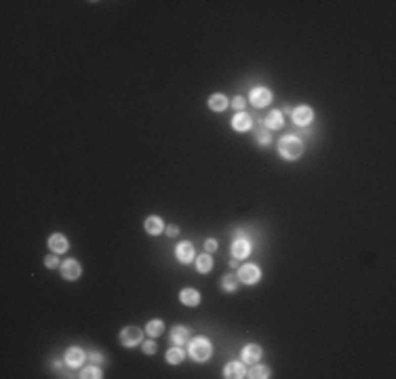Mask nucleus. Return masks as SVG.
Here are the masks:
<instances>
[{
	"mask_svg": "<svg viewBox=\"0 0 396 379\" xmlns=\"http://www.w3.org/2000/svg\"><path fill=\"white\" fill-rule=\"evenodd\" d=\"M278 154L285 160H299L303 154V143L295 135H287L283 139H278Z\"/></svg>",
	"mask_w": 396,
	"mask_h": 379,
	"instance_id": "obj_1",
	"label": "nucleus"
},
{
	"mask_svg": "<svg viewBox=\"0 0 396 379\" xmlns=\"http://www.w3.org/2000/svg\"><path fill=\"white\" fill-rule=\"evenodd\" d=\"M188 352H190V356H192L196 362H207L211 358V354H213V346H211V342L207 337L200 335V337H194L192 342H190Z\"/></svg>",
	"mask_w": 396,
	"mask_h": 379,
	"instance_id": "obj_2",
	"label": "nucleus"
},
{
	"mask_svg": "<svg viewBox=\"0 0 396 379\" xmlns=\"http://www.w3.org/2000/svg\"><path fill=\"white\" fill-rule=\"evenodd\" d=\"M249 99H251V103L255 108H266V106H270V103H272V91L268 87H255L251 91Z\"/></svg>",
	"mask_w": 396,
	"mask_h": 379,
	"instance_id": "obj_3",
	"label": "nucleus"
},
{
	"mask_svg": "<svg viewBox=\"0 0 396 379\" xmlns=\"http://www.w3.org/2000/svg\"><path fill=\"white\" fill-rule=\"evenodd\" d=\"M236 276H238L240 282H245V284H255V282L261 278V272H259V268L255 266V264H245V266L238 268Z\"/></svg>",
	"mask_w": 396,
	"mask_h": 379,
	"instance_id": "obj_4",
	"label": "nucleus"
},
{
	"mask_svg": "<svg viewBox=\"0 0 396 379\" xmlns=\"http://www.w3.org/2000/svg\"><path fill=\"white\" fill-rule=\"evenodd\" d=\"M120 344L124 348H135L139 342H142V329H137V326H124L120 331Z\"/></svg>",
	"mask_w": 396,
	"mask_h": 379,
	"instance_id": "obj_5",
	"label": "nucleus"
},
{
	"mask_svg": "<svg viewBox=\"0 0 396 379\" xmlns=\"http://www.w3.org/2000/svg\"><path fill=\"white\" fill-rule=\"evenodd\" d=\"M59 268H61V276L66 280H76V278H80V274H82V268L76 259H66Z\"/></svg>",
	"mask_w": 396,
	"mask_h": 379,
	"instance_id": "obj_6",
	"label": "nucleus"
},
{
	"mask_svg": "<svg viewBox=\"0 0 396 379\" xmlns=\"http://www.w3.org/2000/svg\"><path fill=\"white\" fill-rule=\"evenodd\" d=\"M175 255H177V261L184 266L188 264H192V259H194V246L190 244L188 240H182L180 244L175 246Z\"/></svg>",
	"mask_w": 396,
	"mask_h": 379,
	"instance_id": "obj_7",
	"label": "nucleus"
},
{
	"mask_svg": "<svg viewBox=\"0 0 396 379\" xmlns=\"http://www.w3.org/2000/svg\"><path fill=\"white\" fill-rule=\"evenodd\" d=\"M291 116H293V122H295L297 127H305V124L312 122L314 112H312V108H308V106H299V108H295V110L291 112Z\"/></svg>",
	"mask_w": 396,
	"mask_h": 379,
	"instance_id": "obj_8",
	"label": "nucleus"
},
{
	"mask_svg": "<svg viewBox=\"0 0 396 379\" xmlns=\"http://www.w3.org/2000/svg\"><path fill=\"white\" fill-rule=\"evenodd\" d=\"M251 242H249V238H245V236H238L234 242H232V255L236 257V259H245V257H249V253H251Z\"/></svg>",
	"mask_w": 396,
	"mask_h": 379,
	"instance_id": "obj_9",
	"label": "nucleus"
},
{
	"mask_svg": "<svg viewBox=\"0 0 396 379\" xmlns=\"http://www.w3.org/2000/svg\"><path fill=\"white\" fill-rule=\"evenodd\" d=\"M84 358H86L84 350L76 348V346L68 348V352H66V362H68V367H72V369H78L80 364L84 362Z\"/></svg>",
	"mask_w": 396,
	"mask_h": 379,
	"instance_id": "obj_10",
	"label": "nucleus"
},
{
	"mask_svg": "<svg viewBox=\"0 0 396 379\" xmlns=\"http://www.w3.org/2000/svg\"><path fill=\"white\" fill-rule=\"evenodd\" d=\"M261 358V348L257 344H249L242 348V362L247 364H257V360Z\"/></svg>",
	"mask_w": 396,
	"mask_h": 379,
	"instance_id": "obj_11",
	"label": "nucleus"
},
{
	"mask_svg": "<svg viewBox=\"0 0 396 379\" xmlns=\"http://www.w3.org/2000/svg\"><path fill=\"white\" fill-rule=\"evenodd\" d=\"M283 124H285V116H283V112L280 110H270L268 112V116L263 118V127L266 129H283Z\"/></svg>",
	"mask_w": 396,
	"mask_h": 379,
	"instance_id": "obj_12",
	"label": "nucleus"
},
{
	"mask_svg": "<svg viewBox=\"0 0 396 379\" xmlns=\"http://www.w3.org/2000/svg\"><path fill=\"white\" fill-rule=\"evenodd\" d=\"M68 238L63 236V234H53V236L49 238V249L53 251L55 255H59V253H66L68 251Z\"/></svg>",
	"mask_w": 396,
	"mask_h": 379,
	"instance_id": "obj_13",
	"label": "nucleus"
},
{
	"mask_svg": "<svg viewBox=\"0 0 396 379\" xmlns=\"http://www.w3.org/2000/svg\"><path fill=\"white\" fill-rule=\"evenodd\" d=\"M232 127H234V131H238V133H245V131H249L253 127V118L247 112H238L232 118Z\"/></svg>",
	"mask_w": 396,
	"mask_h": 379,
	"instance_id": "obj_14",
	"label": "nucleus"
},
{
	"mask_svg": "<svg viewBox=\"0 0 396 379\" xmlns=\"http://www.w3.org/2000/svg\"><path fill=\"white\" fill-rule=\"evenodd\" d=\"M224 377H228V379H240V377H247L245 364H242V362H228V364H226V369H224Z\"/></svg>",
	"mask_w": 396,
	"mask_h": 379,
	"instance_id": "obj_15",
	"label": "nucleus"
},
{
	"mask_svg": "<svg viewBox=\"0 0 396 379\" xmlns=\"http://www.w3.org/2000/svg\"><path fill=\"white\" fill-rule=\"evenodd\" d=\"M180 302H182L184 306H188V308H194V306L200 304V293H198L196 289H184V291L180 293Z\"/></svg>",
	"mask_w": 396,
	"mask_h": 379,
	"instance_id": "obj_16",
	"label": "nucleus"
},
{
	"mask_svg": "<svg viewBox=\"0 0 396 379\" xmlns=\"http://www.w3.org/2000/svg\"><path fill=\"white\" fill-rule=\"evenodd\" d=\"M144 228H146L148 234H152V236H158V234H162V230H164V224H162L160 217L152 215V217H148V219L144 221Z\"/></svg>",
	"mask_w": 396,
	"mask_h": 379,
	"instance_id": "obj_17",
	"label": "nucleus"
},
{
	"mask_svg": "<svg viewBox=\"0 0 396 379\" xmlns=\"http://www.w3.org/2000/svg\"><path fill=\"white\" fill-rule=\"evenodd\" d=\"M188 337H190V333H188V329L186 326H173L171 329V342H173V346H184L186 342H188Z\"/></svg>",
	"mask_w": 396,
	"mask_h": 379,
	"instance_id": "obj_18",
	"label": "nucleus"
},
{
	"mask_svg": "<svg viewBox=\"0 0 396 379\" xmlns=\"http://www.w3.org/2000/svg\"><path fill=\"white\" fill-rule=\"evenodd\" d=\"M209 108H211L213 112H224V110L228 108V97L222 95V93L211 95V97H209Z\"/></svg>",
	"mask_w": 396,
	"mask_h": 379,
	"instance_id": "obj_19",
	"label": "nucleus"
},
{
	"mask_svg": "<svg viewBox=\"0 0 396 379\" xmlns=\"http://www.w3.org/2000/svg\"><path fill=\"white\" fill-rule=\"evenodd\" d=\"M238 276L236 274H226V276L222 278V289L226 291V293H234L236 289H238Z\"/></svg>",
	"mask_w": 396,
	"mask_h": 379,
	"instance_id": "obj_20",
	"label": "nucleus"
},
{
	"mask_svg": "<svg viewBox=\"0 0 396 379\" xmlns=\"http://www.w3.org/2000/svg\"><path fill=\"white\" fill-rule=\"evenodd\" d=\"M184 358H186V352H184L182 346H173V348L167 350V360H169L171 364H180Z\"/></svg>",
	"mask_w": 396,
	"mask_h": 379,
	"instance_id": "obj_21",
	"label": "nucleus"
},
{
	"mask_svg": "<svg viewBox=\"0 0 396 379\" xmlns=\"http://www.w3.org/2000/svg\"><path fill=\"white\" fill-rule=\"evenodd\" d=\"M146 333H148L150 337H160V335L164 333V322H162V320H158V318L150 320V322L146 324Z\"/></svg>",
	"mask_w": 396,
	"mask_h": 379,
	"instance_id": "obj_22",
	"label": "nucleus"
},
{
	"mask_svg": "<svg viewBox=\"0 0 396 379\" xmlns=\"http://www.w3.org/2000/svg\"><path fill=\"white\" fill-rule=\"evenodd\" d=\"M211 268H213V259L209 257V253L198 255V259H196V270L200 274H207V272H211Z\"/></svg>",
	"mask_w": 396,
	"mask_h": 379,
	"instance_id": "obj_23",
	"label": "nucleus"
},
{
	"mask_svg": "<svg viewBox=\"0 0 396 379\" xmlns=\"http://www.w3.org/2000/svg\"><path fill=\"white\" fill-rule=\"evenodd\" d=\"M247 377H251V379H268V377H270V369L263 367V364H253V369L247 373Z\"/></svg>",
	"mask_w": 396,
	"mask_h": 379,
	"instance_id": "obj_24",
	"label": "nucleus"
},
{
	"mask_svg": "<svg viewBox=\"0 0 396 379\" xmlns=\"http://www.w3.org/2000/svg\"><path fill=\"white\" fill-rule=\"evenodd\" d=\"M80 377L82 379H99V377H104V373H101L99 367H86L80 371Z\"/></svg>",
	"mask_w": 396,
	"mask_h": 379,
	"instance_id": "obj_25",
	"label": "nucleus"
},
{
	"mask_svg": "<svg viewBox=\"0 0 396 379\" xmlns=\"http://www.w3.org/2000/svg\"><path fill=\"white\" fill-rule=\"evenodd\" d=\"M270 141H272V137H270V133L266 131V127L259 129V131H257V143H259V146H268Z\"/></svg>",
	"mask_w": 396,
	"mask_h": 379,
	"instance_id": "obj_26",
	"label": "nucleus"
},
{
	"mask_svg": "<svg viewBox=\"0 0 396 379\" xmlns=\"http://www.w3.org/2000/svg\"><path fill=\"white\" fill-rule=\"evenodd\" d=\"M217 246H219V244H217V240H215V238H207V240H204V251H207V253L217 251Z\"/></svg>",
	"mask_w": 396,
	"mask_h": 379,
	"instance_id": "obj_27",
	"label": "nucleus"
},
{
	"mask_svg": "<svg viewBox=\"0 0 396 379\" xmlns=\"http://www.w3.org/2000/svg\"><path fill=\"white\" fill-rule=\"evenodd\" d=\"M45 266L51 268V270H53V268H59V259H57L55 255H49V257H45Z\"/></svg>",
	"mask_w": 396,
	"mask_h": 379,
	"instance_id": "obj_28",
	"label": "nucleus"
},
{
	"mask_svg": "<svg viewBox=\"0 0 396 379\" xmlns=\"http://www.w3.org/2000/svg\"><path fill=\"white\" fill-rule=\"evenodd\" d=\"M142 350H144V354H154V352H156V344L154 342H144Z\"/></svg>",
	"mask_w": 396,
	"mask_h": 379,
	"instance_id": "obj_29",
	"label": "nucleus"
},
{
	"mask_svg": "<svg viewBox=\"0 0 396 379\" xmlns=\"http://www.w3.org/2000/svg\"><path fill=\"white\" fill-rule=\"evenodd\" d=\"M232 108L238 110V112H242V108H245V99H242V97H234L232 99Z\"/></svg>",
	"mask_w": 396,
	"mask_h": 379,
	"instance_id": "obj_30",
	"label": "nucleus"
},
{
	"mask_svg": "<svg viewBox=\"0 0 396 379\" xmlns=\"http://www.w3.org/2000/svg\"><path fill=\"white\" fill-rule=\"evenodd\" d=\"M167 234H169V236H171V238H175V236H177V234H180V230H177L175 226H169V228H167Z\"/></svg>",
	"mask_w": 396,
	"mask_h": 379,
	"instance_id": "obj_31",
	"label": "nucleus"
},
{
	"mask_svg": "<svg viewBox=\"0 0 396 379\" xmlns=\"http://www.w3.org/2000/svg\"><path fill=\"white\" fill-rule=\"evenodd\" d=\"M91 360L93 362H101V360H104V356H101L99 352H91Z\"/></svg>",
	"mask_w": 396,
	"mask_h": 379,
	"instance_id": "obj_32",
	"label": "nucleus"
}]
</instances>
